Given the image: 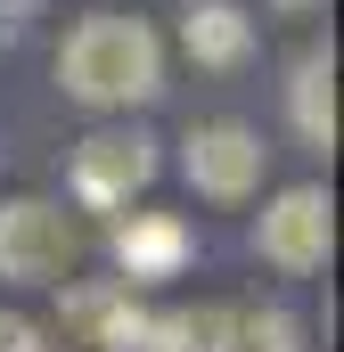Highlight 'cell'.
<instances>
[{
	"instance_id": "1",
	"label": "cell",
	"mask_w": 344,
	"mask_h": 352,
	"mask_svg": "<svg viewBox=\"0 0 344 352\" xmlns=\"http://www.w3.org/2000/svg\"><path fill=\"white\" fill-rule=\"evenodd\" d=\"M58 82L83 107H148L164 90V50L140 16H83L58 50Z\"/></svg>"
},
{
	"instance_id": "2",
	"label": "cell",
	"mask_w": 344,
	"mask_h": 352,
	"mask_svg": "<svg viewBox=\"0 0 344 352\" xmlns=\"http://www.w3.org/2000/svg\"><path fill=\"white\" fill-rule=\"evenodd\" d=\"M74 221L58 213V205H41V197H8L0 205V278H17V287H50V278H66L74 270Z\"/></svg>"
},
{
	"instance_id": "3",
	"label": "cell",
	"mask_w": 344,
	"mask_h": 352,
	"mask_svg": "<svg viewBox=\"0 0 344 352\" xmlns=\"http://www.w3.org/2000/svg\"><path fill=\"white\" fill-rule=\"evenodd\" d=\"M255 246L270 270H320L328 263V246H336V205H328V188H279L270 197V213L255 221Z\"/></svg>"
},
{
	"instance_id": "4",
	"label": "cell",
	"mask_w": 344,
	"mask_h": 352,
	"mask_svg": "<svg viewBox=\"0 0 344 352\" xmlns=\"http://www.w3.org/2000/svg\"><path fill=\"white\" fill-rule=\"evenodd\" d=\"M262 156H270V148H262L246 123H197V131L180 140V173H189V188H197V197H213V205L255 197Z\"/></svg>"
},
{
	"instance_id": "5",
	"label": "cell",
	"mask_w": 344,
	"mask_h": 352,
	"mask_svg": "<svg viewBox=\"0 0 344 352\" xmlns=\"http://www.w3.org/2000/svg\"><path fill=\"white\" fill-rule=\"evenodd\" d=\"M156 180V140L148 131H90L74 148V197L83 205H131Z\"/></svg>"
},
{
	"instance_id": "6",
	"label": "cell",
	"mask_w": 344,
	"mask_h": 352,
	"mask_svg": "<svg viewBox=\"0 0 344 352\" xmlns=\"http://www.w3.org/2000/svg\"><path fill=\"white\" fill-rule=\"evenodd\" d=\"M180 41H189V58H197L205 74H230V66L255 58V25H246L230 0H189V8H180Z\"/></svg>"
},
{
	"instance_id": "7",
	"label": "cell",
	"mask_w": 344,
	"mask_h": 352,
	"mask_svg": "<svg viewBox=\"0 0 344 352\" xmlns=\"http://www.w3.org/2000/svg\"><path fill=\"white\" fill-rule=\"evenodd\" d=\"M115 263H123L131 287H140V278H172V270L189 263V221H172V213H131V221L115 230Z\"/></svg>"
},
{
	"instance_id": "8",
	"label": "cell",
	"mask_w": 344,
	"mask_h": 352,
	"mask_svg": "<svg viewBox=\"0 0 344 352\" xmlns=\"http://www.w3.org/2000/svg\"><path fill=\"white\" fill-rule=\"evenodd\" d=\"M66 320L98 352H140V328H148V311L131 303V287H83V295H66Z\"/></svg>"
},
{
	"instance_id": "9",
	"label": "cell",
	"mask_w": 344,
	"mask_h": 352,
	"mask_svg": "<svg viewBox=\"0 0 344 352\" xmlns=\"http://www.w3.org/2000/svg\"><path fill=\"white\" fill-rule=\"evenodd\" d=\"M140 352H238V320L230 311H156L140 328Z\"/></svg>"
},
{
	"instance_id": "10",
	"label": "cell",
	"mask_w": 344,
	"mask_h": 352,
	"mask_svg": "<svg viewBox=\"0 0 344 352\" xmlns=\"http://www.w3.org/2000/svg\"><path fill=\"white\" fill-rule=\"evenodd\" d=\"M287 107H295V131L303 148H336V58H303L295 82H287Z\"/></svg>"
},
{
	"instance_id": "11",
	"label": "cell",
	"mask_w": 344,
	"mask_h": 352,
	"mask_svg": "<svg viewBox=\"0 0 344 352\" xmlns=\"http://www.w3.org/2000/svg\"><path fill=\"white\" fill-rule=\"evenodd\" d=\"M0 352H41V328L17 320V311H0Z\"/></svg>"
},
{
	"instance_id": "12",
	"label": "cell",
	"mask_w": 344,
	"mask_h": 352,
	"mask_svg": "<svg viewBox=\"0 0 344 352\" xmlns=\"http://www.w3.org/2000/svg\"><path fill=\"white\" fill-rule=\"evenodd\" d=\"M270 8H287V16H295V8H320V0H270Z\"/></svg>"
},
{
	"instance_id": "13",
	"label": "cell",
	"mask_w": 344,
	"mask_h": 352,
	"mask_svg": "<svg viewBox=\"0 0 344 352\" xmlns=\"http://www.w3.org/2000/svg\"><path fill=\"white\" fill-rule=\"evenodd\" d=\"M287 352H295V344H287Z\"/></svg>"
}]
</instances>
